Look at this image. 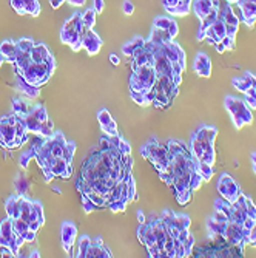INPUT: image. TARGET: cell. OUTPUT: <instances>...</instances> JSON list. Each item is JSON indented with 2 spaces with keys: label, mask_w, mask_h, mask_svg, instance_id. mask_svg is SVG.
<instances>
[{
  "label": "cell",
  "mask_w": 256,
  "mask_h": 258,
  "mask_svg": "<svg viewBox=\"0 0 256 258\" xmlns=\"http://www.w3.org/2000/svg\"><path fill=\"white\" fill-rule=\"evenodd\" d=\"M65 2H66V0H50V5H51L54 10H58V8H60Z\"/></svg>",
  "instance_id": "47"
},
{
  "label": "cell",
  "mask_w": 256,
  "mask_h": 258,
  "mask_svg": "<svg viewBox=\"0 0 256 258\" xmlns=\"http://www.w3.org/2000/svg\"><path fill=\"white\" fill-rule=\"evenodd\" d=\"M54 70H56V62H52V64L31 62L26 68L17 71L16 75L22 76L28 84H31L34 87H42L44 84H46L50 81V78L52 76Z\"/></svg>",
  "instance_id": "11"
},
{
  "label": "cell",
  "mask_w": 256,
  "mask_h": 258,
  "mask_svg": "<svg viewBox=\"0 0 256 258\" xmlns=\"http://www.w3.org/2000/svg\"><path fill=\"white\" fill-rule=\"evenodd\" d=\"M196 258H222V256H244V250L227 243L222 236H213L204 246H199L192 252Z\"/></svg>",
  "instance_id": "7"
},
{
  "label": "cell",
  "mask_w": 256,
  "mask_h": 258,
  "mask_svg": "<svg viewBox=\"0 0 256 258\" xmlns=\"http://www.w3.org/2000/svg\"><path fill=\"white\" fill-rule=\"evenodd\" d=\"M30 54H31V61L32 62H38V64H42V62L52 64V62H56V61H54V58L50 54L48 48L44 44H36L32 47V50L30 51Z\"/></svg>",
  "instance_id": "23"
},
{
  "label": "cell",
  "mask_w": 256,
  "mask_h": 258,
  "mask_svg": "<svg viewBox=\"0 0 256 258\" xmlns=\"http://www.w3.org/2000/svg\"><path fill=\"white\" fill-rule=\"evenodd\" d=\"M60 235H62V246L66 252L68 256H74L72 255V247H74V241L78 236V227L72 221H64L62 223V229H60Z\"/></svg>",
  "instance_id": "17"
},
{
  "label": "cell",
  "mask_w": 256,
  "mask_h": 258,
  "mask_svg": "<svg viewBox=\"0 0 256 258\" xmlns=\"http://www.w3.org/2000/svg\"><path fill=\"white\" fill-rule=\"evenodd\" d=\"M66 2L72 7H84L86 0H66Z\"/></svg>",
  "instance_id": "48"
},
{
  "label": "cell",
  "mask_w": 256,
  "mask_h": 258,
  "mask_svg": "<svg viewBox=\"0 0 256 258\" xmlns=\"http://www.w3.org/2000/svg\"><path fill=\"white\" fill-rule=\"evenodd\" d=\"M248 246H252V247H256V226L252 229V232H250V241H248Z\"/></svg>",
  "instance_id": "46"
},
{
  "label": "cell",
  "mask_w": 256,
  "mask_h": 258,
  "mask_svg": "<svg viewBox=\"0 0 256 258\" xmlns=\"http://www.w3.org/2000/svg\"><path fill=\"white\" fill-rule=\"evenodd\" d=\"M90 243H91V238H90L88 235H82L80 239H79V250H78V253H76L74 256H78V258H85V253H86V250H88V247H90Z\"/></svg>",
  "instance_id": "38"
},
{
  "label": "cell",
  "mask_w": 256,
  "mask_h": 258,
  "mask_svg": "<svg viewBox=\"0 0 256 258\" xmlns=\"http://www.w3.org/2000/svg\"><path fill=\"white\" fill-rule=\"evenodd\" d=\"M218 136V128L213 125H202L196 132H193L190 138V152L198 162L199 173L204 182L212 181L214 175V162H216V150L214 142Z\"/></svg>",
  "instance_id": "4"
},
{
  "label": "cell",
  "mask_w": 256,
  "mask_h": 258,
  "mask_svg": "<svg viewBox=\"0 0 256 258\" xmlns=\"http://www.w3.org/2000/svg\"><path fill=\"white\" fill-rule=\"evenodd\" d=\"M140 155L148 159L152 162V165L156 169L158 175L164 173L168 169V164H170V152H168V144L167 142H162L158 138H150L145 144L140 145L139 149Z\"/></svg>",
  "instance_id": "6"
},
{
  "label": "cell",
  "mask_w": 256,
  "mask_h": 258,
  "mask_svg": "<svg viewBox=\"0 0 256 258\" xmlns=\"http://www.w3.org/2000/svg\"><path fill=\"white\" fill-rule=\"evenodd\" d=\"M138 219H139V223H145V221H147V218H145V215H144V212H138Z\"/></svg>",
  "instance_id": "51"
},
{
  "label": "cell",
  "mask_w": 256,
  "mask_h": 258,
  "mask_svg": "<svg viewBox=\"0 0 256 258\" xmlns=\"http://www.w3.org/2000/svg\"><path fill=\"white\" fill-rule=\"evenodd\" d=\"M80 196H82V204H84L85 213H91V212H94V210H99V207L90 198H86L85 195H80Z\"/></svg>",
  "instance_id": "41"
},
{
  "label": "cell",
  "mask_w": 256,
  "mask_h": 258,
  "mask_svg": "<svg viewBox=\"0 0 256 258\" xmlns=\"http://www.w3.org/2000/svg\"><path fill=\"white\" fill-rule=\"evenodd\" d=\"M122 10L126 16H132L134 13V5L133 2H130V0H124V4H122Z\"/></svg>",
  "instance_id": "44"
},
{
  "label": "cell",
  "mask_w": 256,
  "mask_h": 258,
  "mask_svg": "<svg viewBox=\"0 0 256 258\" xmlns=\"http://www.w3.org/2000/svg\"><path fill=\"white\" fill-rule=\"evenodd\" d=\"M14 187H16V192H17V195H26V192L30 190V181L25 178V176H22V175H19L16 178V181H14Z\"/></svg>",
  "instance_id": "33"
},
{
  "label": "cell",
  "mask_w": 256,
  "mask_h": 258,
  "mask_svg": "<svg viewBox=\"0 0 256 258\" xmlns=\"http://www.w3.org/2000/svg\"><path fill=\"white\" fill-rule=\"evenodd\" d=\"M167 144L170 152V164L166 172L159 173V178L167 186L173 187L178 204L187 206L193 198V193L202 186L204 179L199 173L198 162L187 144L178 139H170Z\"/></svg>",
  "instance_id": "2"
},
{
  "label": "cell",
  "mask_w": 256,
  "mask_h": 258,
  "mask_svg": "<svg viewBox=\"0 0 256 258\" xmlns=\"http://www.w3.org/2000/svg\"><path fill=\"white\" fill-rule=\"evenodd\" d=\"M110 61H112V64L113 65H119V62H120V59L118 58V54H110Z\"/></svg>",
  "instance_id": "49"
},
{
  "label": "cell",
  "mask_w": 256,
  "mask_h": 258,
  "mask_svg": "<svg viewBox=\"0 0 256 258\" xmlns=\"http://www.w3.org/2000/svg\"><path fill=\"white\" fill-rule=\"evenodd\" d=\"M192 10L199 21H204L213 11L221 10V4H219V0H193Z\"/></svg>",
  "instance_id": "18"
},
{
  "label": "cell",
  "mask_w": 256,
  "mask_h": 258,
  "mask_svg": "<svg viewBox=\"0 0 256 258\" xmlns=\"http://www.w3.org/2000/svg\"><path fill=\"white\" fill-rule=\"evenodd\" d=\"M25 4V14H31L34 17H38L40 14V5L38 0H24Z\"/></svg>",
  "instance_id": "35"
},
{
  "label": "cell",
  "mask_w": 256,
  "mask_h": 258,
  "mask_svg": "<svg viewBox=\"0 0 256 258\" xmlns=\"http://www.w3.org/2000/svg\"><path fill=\"white\" fill-rule=\"evenodd\" d=\"M0 53L5 56L6 62L14 64L17 53H19V48H17V44L14 41H4L0 44Z\"/></svg>",
  "instance_id": "28"
},
{
  "label": "cell",
  "mask_w": 256,
  "mask_h": 258,
  "mask_svg": "<svg viewBox=\"0 0 256 258\" xmlns=\"http://www.w3.org/2000/svg\"><path fill=\"white\" fill-rule=\"evenodd\" d=\"M166 223V252L167 258H187L194 247V236L190 232L192 219L187 215L176 213L170 209L160 213Z\"/></svg>",
  "instance_id": "3"
},
{
  "label": "cell",
  "mask_w": 256,
  "mask_h": 258,
  "mask_svg": "<svg viewBox=\"0 0 256 258\" xmlns=\"http://www.w3.org/2000/svg\"><path fill=\"white\" fill-rule=\"evenodd\" d=\"M244 96H246L244 101L247 102V105H248L252 110H256V82L246 91Z\"/></svg>",
  "instance_id": "37"
},
{
  "label": "cell",
  "mask_w": 256,
  "mask_h": 258,
  "mask_svg": "<svg viewBox=\"0 0 256 258\" xmlns=\"http://www.w3.org/2000/svg\"><path fill=\"white\" fill-rule=\"evenodd\" d=\"M36 233H38L36 230H32V229H28V230H25V232H24V235H22V239H24L25 243H32L34 239H36Z\"/></svg>",
  "instance_id": "43"
},
{
  "label": "cell",
  "mask_w": 256,
  "mask_h": 258,
  "mask_svg": "<svg viewBox=\"0 0 256 258\" xmlns=\"http://www.w3.org/2000/svg\"><path fill=\"white\" fill-rule=\"evenodd\" d=\"M16 44H17V48H19L20 51H31L32 47L36 45L31 38H22V39L17 41Z\"/></svg>",
  "instance_id": "40"
},
{
  "label": "cell",
  "mask_w": 256,
  "mask_h": 258,
  "mask_svg": "<svg viewBox=\"0 0 256 258\" xmlns=\"http://www.w3.org/2000/svg\"><path fill=\"white\" fill-rule=\"evenodd\" d=\"M22 121H24V124H25V127H26V130H28V132H32V133H36V135H40L42 127H44V124L46 122V121L42 122V121H40L38 116H36L32 112H31L30 115L24 116Z\"/></svg>",
  "instance_id": "29"
},
{
  "label": "cell",
  "mask_w": 256,
  "mask_h": 258,
  "mask_svg": "<svg viewBox=\"0 0 256 258\" xmlns=\"http://www.w3.org/2000/svg\"><path fill=\"white\" fill-rule=\"evenodd\" d=\"M12 227H14V232L17 235L22 236L24 232L30 229V224L26 223V221H24L22 218H16V219H12Z\"/></svg>",
  "instance_id": "39"
},
{
  "label": "cell",
  "mask_w": 256,
  "mask_h": 258,
  "mask_svg": "<svg viewBox=\"0 0 256 258\" xmlns=\"http://www.w3.org/2000/svg\"><path fill=\"white\" fill-rule=\"evenodd\" d=\"M173 19H170V17H166V16H159L156 17V19L153 21V27L154 28H160V30H170V27L173 25Z\"/></svg>",
  "instance_id": "36"
},
{
  "label": "cell",
  "mask_w": 256,
  "mask_h": 258,
  "mask_svg": "<svg viewBox=\"0 0 256 258\" xmlns=\"http://www.w3.org/2000/svg\"><path fill=\"white\" fill-rule=\"evenodd\" d=\"M34 158V150H32V147L28 150V152H25L22 156H20V167L22 169H26L28 167V162L31 161Z\"/></svg>",
  "instance_id": "42"
},
{
  "label": "cell",
  "mask_w": 256,
  "mask_h": 258,
  "mask_svg": "<svg viewBox=\"0 0 256 258\" xmlns=\"http://www.w3.org/2000/svg\"><path fill=\"white\" fill-rule=\"evenodd\" d=\"M234 5L240 8V21L253 28L256 24V0H238Z\"/></svg>",
  "instance_id": "16"
},
{
  "label": "cell",
  "mask_w": 256,
  "mask_h": 258,
  "mask_svg": "<svg viewBox=\"0 0 256 258\" xmlns=\"http://www.w3.org/2000/svg\"><path fill=\"white\" fill-rule=\"evenodd\" d=\"M104 8H105L104 0H93V10H94L98 14L104 13Z\"/></svg>",
  "instance_id": "45"
},
{
  "label": "cell",
  "mask_w": 256,
  "mask_h": 258,
  "mask_svg": "<svg viewBox=\"0 0 256 258\" xmlns=\"http://www.w3.org/2000/svg\"><path fill=\"white\" fill-rule=\"evenodd\" d=\"M19 121V116L16 113L6 115L0 119V147L4 149H11V144L14 142L16 147L19 149V145L16 142L17 133H16V122Z\"/></svg>",
  "instance_id": "13"
},
{
  "label": "cell",
  "mask_w": 256,
  "mask_h": 258,
  "mask_svg": "<svg viewBox=\"0 0 256 258\" xmlns=\"http://www.w3.org/2000/svg\"><path fill=\"white\" fill-rule=\"evenodd\" d=\"M154 91H156V95H154L153 107H156V108H168V107H172L173 101L167 96L166 91H164L156 82H154Z\"/></svg>",
  "instance_id": "30"
},
{
  "label": "cell",
  "mask_w": 256,
  "mask_h": 258,
  "mask_svg": "<svg viewBox=\"0 0 256 258\" xmlns=\"http://www.w3.org/2000/svg\"><path fill=\"white\" fill-rule=\"evenodd\" d=\"M216 189L219 192L224 199H227L230 204L238 201V198L241 196L242 190L240 187V184L234 181L233 176H230L228 173H222L221 176L218 178V182H216Z\"/></svg>",
  "instance_id": "15"
},
{
  "label": "cell",
  "mask_w": 256,
  "mask_h": 258,
  "mask_svg": "<svg viewBox=\"0 0 256 258\" xmlns=\"http://www.w3.org/2000/svg\"><path fill=\"white\" fill-rule=\"evenodd\" d=\"M98 119H99V124H100V128L105 135H110V136H116L119 135L118 132V124L116 121L113 119V116L110 115V112L106 108H102L98 112Z\"/></svg>",
  "instance_id": "21"
},
{
  "label": "cell",
  "mask_w": 256,
  "mask_h": 258,
  "mask_svg": "<svg viewBox=\"0 0 256 258\" xmlns=\"http://www.w3.org/2000/svg\"><path fill=\"white\" fill-rule=\"evenodd\" d=\"M144 45H145V39H142V38H134L133 41H130V42L125 44V45L122 47L124 56H126V58H133V54H134L138 50H140Z\"/></svg>",
  "instance_id": "32"
},
{
  "label": "cell",
  "mask_w": 256,
  "mask_h": 258,
  "mask_svg": "<svg viewBox=\"0 0 256 258\" xmlns=\"http://www.w3.org/2000/svg\"><path fill=\"white\" fill-rule=\"evenodd\" d=\"M156 82V70L153 65H139L132 70L130 79H128V90L136 93L145 95L154 87Z\"/></svg>",
  "instance_id": "8"
},
{
  "label": "cell",
  "mask_w": 256,
  "mask_h": 258,
  "mask_svg": "<svg viewBox=\"0 0 256 258\" xmlns=\"http://www.w3.org/2000/svg\"><path fill=\"white\" fill-rule=\"evenodd\" d=\"M25 241L22 239V236H19L14 232L12 227V218L6 216L2 223H0V246H8L12 249L14 255L17 256V250L24 244Z\"/></svg>",
  "instance_id": "14"
},
{
  "label": "cell",
  "mask_w": 256,
  "mask_h": 258,
  "mask_svg": "<svg viewBox=\"0 0 256 258\" xmlns=\"http://www.w3.org/2000/svg\"><path fill=\"white\" fill-rule=\"evenodd\" d=\"M145 223H147V226L153 232L154 241H156V249H154V253H153L152 258H167V252H166V232H167V227H166V223H164L162 216L156 215V213H152L150 219H147Z\"/></svg>",
  "instance_id": "12"
},
{
  "label": "cell",
  "mask_w": 256,
  "mask_h": 258,
  "mask_svg": "<svg viewBox=\"0 0 256 258\" xmlns=\"http://www.w3.org/2000/svg\"><path fill=\"white\" fill-rule=\"evenodd\" d=\"M96 16L98 13L91 8V10H86L84 14H82V24L86 30H93L94 24H96Z\"/></svg>",
  "instance_id": "34"
},
{
  "label": "cell",
  "mask_w": 256,
  "mask_h": 258,
  "mask_svg": "<svg viewBox=\"0 0 256 258\" xmlns=\"http://www.w3.org/2000/svg\"><path fill=\"white\" fill-rule=\"evenodd\" d=\"M16 88H17V91H19V93L25 95L30 99H34V98H38L40 95V87H34V85L28 84L19 75H16Z\"/></svg>",
  "instance_id": "24"
},
{
  "label": "cell",
  "mask_w": 256,
  "mask_h": 258,
  "mask_svg": "<svg viewBox=\"0 0 256 258\" xmlns=\"http://www.w3.org/2000/svg\"><path fill=\"white\" fill-rule=\"evenodd\" d=\"M156 84H158L164 91H166L167 96H168L172 101H174L176 96L179 95V87H178L170 78H167V76H158V78H156Z\"/></svg>",
  "instance_id": "27"
},
{
  "label": "cell",
  "mask_w": 256,
  "mask_h": 258,
  "mask_svg": "<svg viewBox=\"0 0 256 258\" xmlns=\"http://www.w3.org/2000/svg\"><path fill=\"white\" fill-rule=\"evenodd\" d=\"M113 253L110 250V247L104 243L102 236L91 238L90 247L85 253V258H112Z\"/></svg>",
  "instance_id": "19"
},
{
  "label": "cell",
  "mask_w": 256,
  "mask_h": 258,
  "mask_svg": "<svg viewBox=\"0 0 256 258\" xmlns=\"http://www.w3.org/2000/svg\"><path fill=\"white\" fill-rule=\"evenodd\" d=\"M4 62H6V59H5V56H4V54L0 53V67H2V64H4Z\"/></svg>",
  "instance_id": "52"
},
{
  "label": "cell",
  "mask_w": 256,
  "mask_h": 258,
  "mask_svg": "<svg viewBox=\"0 0 256 258\" xmlns=\"http://www.w3.org/2000/svg\"><path fill=\"white\" fill-rule=\"evenodd\" d=\"M226 110L228 112L232 122L234 125L236 130H241L242 127L253 124V115H252V108L247 105L246 101L236 98V96H226L224 99Z\"/></svg>",
  "instance_id": "9"
},
{
  "label": "cell",
  "mask_w": 256,
  "mask_h": 258,
  "mask_svg": "<svg viewBox=\"0 0 256 258\" xmlns=\"http://www.w3.org/2000/svg\"><path fill=\"white\" fill-rule=\"evenodd\" d=\"M138 192H136V182L133 178V173L126 175L124 181H120L118 186L112 190L108 199H106V209L112 212H124L126 206L133 201H138Z\"/></svg>",
  "instance_id": "5"
},
{
  "label": "cell",
  "mask_w": 256,
  "mask_h": 258,
  "mask_svg": "<svg viewBox=\"0 0 256 258\" xmlns=\"http://www.w3.org/2000/svg\"><path fill=\"white\" fill-rule=\"evenodd\" d=\"M252 169H253V173L256 175V153H252Z\"/></svg>",
  "instance_id": "50"
},
{
  "label": "cell",
  "mask_w": 256,
  "mask_h": 258,
  "mask_svg": "<svg viewBox=\"0 0 256 258\" xmlns=\"http://www.w3.org/2000/svg\"><path fill=\"white\" fill-rule=\"evenodd\" d=\"M226 2H227V4H232V5H233V4H236V2H238V0H226Z\"/></svg>",
  "instance_id": "54"
},
{
  "label": "cell",
  "mask_w": 256,
  "mask_h": 258,
  "mask_svg": "<svg viewBox=\"0 0 256 258\" xmlns=\"http://www.w3.org/2000/svg\"><path fill=\"white\" fill-rule=\"evenodd\" d=\"M104 42L99 36L93 31V30H86L84 31V36H82V48L86 50V53L90 56H96V54L100 51Z\"/></svg>",
  "instance_id": "20"
},
{
  "label": "cell",
  "mask_w": 256,
  "mask_h": 258,
  "mask_svg": "<svg viewBox=\"0 0 256 258\" xmlns=\"http://www.w3.org/2000/svg\"><path fill=\"white\" fill-rule=\"evenodd\" d=\"M254 82H256V76L252 75L250 71H246L241 78H233V81H232L234 90H238V91H240V93H242V95L246 93V91H247Z\"/></svg>",
  "instance_id": "26"
},
{
  "label": "cell",
  "mask_w": 256,
  "mask_h": 258,
  "mask_svg": "<svg viewBox=\"0 0 256 258\" xmlns=\"http://www.w3.org/2000/svg\"><path fill=\"white\" fill-rule=\"evenodd\" d=\"M30 256H31V258H38V256H40V255H39V252H38V250H34Z\"/></svg>",
  "instance_id": "53"
},
{
  "label": "cell",
  "mask_w": 256,
  "mask_h": 258,
  "mask_svg": "<svg viewBox=\"0 0 256 258\" xmlns=\"http://www.w3.org/2000/svg\"><path fill=\"white\" fill-rule=\"evenodd\" d=\"M11 104H12V113H16L17 116H20V118L30 115L32 112V108H34L32 105H30L24 99H12Z\"/></svg>",
  "instance_id": "31"
},
{
  "label": "cell",
  "mask_w": 256,
  "mask_h": 258,
  "mask_svg": "<svg viewBox=\"0 0 256 258\" xmlns=\"http://www.w3.org/2000/svg\"><path fill=\"white\" fill-rule=\"evenodd\" d=\"M193 70L200 78H210L212 76V61L208 58V54L198 53L194 58V62H193Z\"/></svg>",
  "instance_id": "22"
},
{
  "label": "cell",
  "mask_w": 256,
  "mask_h": 258,
  "mask_svg": "<svg viewBox=\"0 0 256 258\" xmlns=\"http://www.w3.org/2000/svg\"><path fill=\"white\" fill-rule=\"evenodd\" d=\"M22 199H24V195H11V196L6 199V204H5L6 216H10V218H12V219L20 218Z\"/></svg>",
  "instance_id": "25"
},
{
  "label": "cell",
  "mask_w": 256,
  "mask_h": 258,
  "mask_svg": "<svg viewBox=\"0 0 256 258\" xmlns=\"http://www.w3.org/2000/svg\"><path fill=\"white\" fill-rule=\"evenodd\" d=\"M134 159L132 145L120 135H102L99 145L91 150L82 164L76 189L90 198L99 210L106 209V199L120 181L132 173Z\"/></svg>",
  "instance_id": "1"
},
{
  "label": "cell",
  "mask_w": 256,
  "mask_h": 258,
  "mask_svg": "<svg viewBox=\"0 0 256 258\" xmlns=\"http://www.w3.org/2000/svg\"><path fill=\"white\" fill-rule=\"evenodd\" d=\"M85 27L82 24V14L74 13L70 19L64 24L60 30V41L71 47L72 51H79L82 48V36Z\"/></svg>",
  "instance_id": "10"
}]
</instances>
